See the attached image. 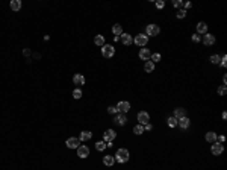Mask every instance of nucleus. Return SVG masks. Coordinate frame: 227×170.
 Masks as SVG:
<instances>
[{
    "instance_id": "39",
    "label": "nucleus",
    "mask_w": 227,
    "mask_h": 170,
    "mask_svg": "<svg viewBox=\"0 0 227 170\" xmlns=\"http://www.w3.org/2000/svg\"><path fill=\"white\" fill-rule=\"evenodd\" d=\"M191 6H192L191 2H183V8H185V11H186V9H189Z\"/></svg>"
},
{
    "instance_id": "10",
    "label": "nucleus",
    "mask_w": 227,
    "mask_h": 170,
    "mask_svg": "<svg viewBox=\"0 0 227 170\" xmlns=\"http://www.w3.org/2000/svg\"><path fill=\"white\" fill-rule=\"evenodd\" d=\"M115 137H117V132H115L114 129H107V131H105V134H103V141H105V143H109V141H112Z\"/></svg>"
},
{
    "instance_id": "7",
    "label": "nucleus",
    "mask_w": 227,
    "mask_h": 170,
    "mask_svg": "<svg viewBox=\"0 0 227 170\" xmlns=\"http://www.w3.org/2000/svg\"><path fill=\"white\" fill-rule=\"evenodd\" d=\"M129 110H130V103H129V102L121 100V102H118V103H117V111H118V113L126 114Z\"/></svg>"
},
{
    "instance_id": "29",
    "label": "nucleus",
    "mask_w": 227,
    "mask_h": 170,
    "mask_svg": "<svg viewBox=\"0 0 227 170\" xmlns=\"http://www.w3.org/2000/svg\"><path fill=\"white\" fill-rule=\"evenodd\" d=\"M160 53H152V56H150V61L153 62V64H156V62H159L160 61Z\"/></svg>"
},
{
    "instance_id": "35",
    "label": "nucleus",
    "mask_w": 227,
    "mask_h": 170,
    "mask_svg": "<svg viewBox=\"0 0 227 170\" xmlns=\"http://www.w3.org/2000/svg\"><path fill=\"white\" fill-rule=\"evenodd\" d=\"M173 6L174 8H183V2L182 0H174L173 2Z\"/></svg>"
},
{
    "instance_id": "12",
    "label": "nucleus",
    "mask_w": 227,
    "mask_h": 170,
    "mask_svg": "<svg viewBox=\"0 0 227 170\" xmlns=\"http://www.w3.org/2000/svg\"><path fill=\"white\" fill-rule=\"evenodd\" d=\"M189 125H191V120H189L188 117H182V118L177 120V126H180L182 129H188Z\"/></svg>"
},
{
    "instance_id": "24",
    "label": "nucleus",
    "mask_w": 227,
    "mask_h": 170,
    "mask_svg": "<svg viewBox=\"0 0 227 170\" xmlns=\"http://www.w3.org/2000/svg\"><path fill=\"white\" fill-rule=\"evenodd\" d=\"M94 44L103 47V46H105V37H103V35H95V37H94Z\"/></svg>"
},
{
    "instance_id": "21",
    "label": "nucleus",
    "mask_w": 227,
    "mask_h": 170,
    "mask_svg": "<svg viewBox=\"0 0 227 170\" xmlns=\"http://www.w3.org/2000/svg\"><path fill=\"white\" fill-rule=\"evenodd\" d=\"M173 117H176L177 120L179 118H182V117H186V110H183V108H176L174 110V115Z\"/></svg>"
},
{
    "instance_id": "4",
    "label": "nucleus",
    "mask_w": 227,
    "mask_h": 170,
    "mask_svg": "<svg viewBox=\"0 0 227 170\" xmlns=\"http://www.w3.org/2000/svg\"><path fill=\"white\" fill-rule=\"evenodd\" d=\"M210 152H212V155L220 156V155L224 152V144H223V143H218V141L212 143V146H210Z\"/></svg>"
},
{
    "instance_id": "2",
    "label": "nucleus",
    "mask_w": 227,
    "mask_h": 170,
    "mask_svg": "<svg viewBox=\"0 0 227 170\" xmlns=\"http://www.w3.org/2000/svg\"><path fill=\"white\" fill-rule=\"evenodd\" d=\"M159 32H160V27L157 24H153V23L147 24V27H145V35L147 37H157Z\"/></svg>"
},
{
    "instance_id": "22",
    "label": "nucleus",
    "mask_w": 227,
    "mask_h": 170,
    "mask_svg": "<svg viewBox=\"0 0 227 170\" xmlns=\"http://www.w3.org/2000/svg\"><path fill=\"white\" fill-rule=\"evenodd\" d=\"M144 70H145V73H152L153 70H155V64L148 59V61H145V64H144Z\"/></svg>"
},
{
    "instance_id": "40",
    "label": "nucleus",
    "mask_w": 227,
    "mask_h": 170,
    "mask_svg": "<svg viewBox=\"0 0 227 170\" xmlns=\"http://www.w3.org/2000/svg\"><path fill=\"white\" fill-rule=\"evenodd\" d=\"M153 129V126L150 125V123H147V125H144V131H152Z\"/></svg>"
},
{
    "instance_id": "9",
    "label": "nucleus",
    "mask_w": 227,
    "mask_h": 170,
    "mask_svg": "<svg viewBox=\"0 0 227 170\" xmlns=\"http://www.w3.org/2000/svg\"><path fill=\"white\" fill-rule=\"evenodd\" d=\"M88 155H89V147L85 144H80L77 147V156L79 158H88Z\"/></svg>"
},
{
    "instance_id": "28",
    "label": "nucleus",
    "mask_w": 227,
    "mask_h": 170,
    "mask_svg": "<svg viewBox=\"0 0 227 170\" xmlns=\"http://www.w3.org/2000/svg\"><path fill=\"white\" fill-rule=\"evenodd\" d=\"M95 149H97L99 152L105 151V149H106V143H105V141H97V143H95Z\"/></svg>"
},
{
    "instance_id": "17",
    "label": "nucleus",
    "mask_w": 227,
    "mask_h": 170,
    "mask_svg": "<svg viewBox=\"0 0 227 170\" xmlns=\"http://www.w3.org/2000/svg\"><path fill=\"white\" fill-rule=\"evenodd\" d=\"M9 6H11V9L14 11V12H17L21 9V6H23V3H21V0H12L11 3H9Z\"/></svg>"
},
{
    "instance_id": "23",
    "label": "nucleus",
    "mask_w": 227,
    "mask_h": 170,
    "mask_svg": "<svg viewBox=\"0 0 227 170\" xmlns=\"http://www.w3.org/2000/svg\"><path fill=\"white\" fill-rule=\"evenodd\" d=\"M91 137H92V134L89 132V131H82L80 135H79V140H80V141H88Z\"/></svg>"
},
{
    "instance_id": "34",
    "label": "nucleus",
    "mask_w": 227,
    "mask_h": 170,
    "mask_svg": "<svg viewBox=\"0 0 227 170\" xmlns=\"http://www.w3.org/2000/svg\"><path fill=\"white\" fill-rule=\"evenodd\" d=\"M156 8H157V9H164V8H165V2H164V0H157V2H156Z\"/></svg>"
},
{
    "instance_id": "19",
    "label": "nucleus",
    "mask_w": 227,
    "mask_h": 170,
    "mask_svg": "<svg viewBox=\"0 0 227 170\" xmlns=\"http://www.w3.org/2000/svg\"><path fill=\"white\" fill-rule=\"evenodd\" d=\"M205 138H206V141L208 143H215L217 140H218V134H215V132H208L206 135H205Z\"/></svg>"
},
{
    "instance_id": "15",
    "label": "nucleus",
    "mask_w": 227,
    "mask_h": 170,
    "mask_svg": "<svg viewBox=\"0 0 227 170\" xmlns=\"http://www.w3.org/2000/svg\"><path fill=\"white\" fill-rule=\"evenodd\" d=\"M203 43H205V46H213L215 44V37L212 34H206L203 37Z\"/></svg>"
},
{
    "instance_id": "8",
    "label": "nucleus",
    "mask_w": 227,
    "mask_h": 170,
    "mask_svg": "<svg viewBox=\"0 0 227 170\" xmlns=\"http://www.w3.org/2000/svg\"><path fill=\"white\" fill-rule=\"evenodd\" d=\"M65 144H67L68 149H77V147L80 146V140L76 138V137H71V138H68V140L65 141Z\"/></svg>"
},
{
    "instance_id": "41",
    "label": "nucleus",
    "mask_w": 227,
    "mask_h": 170,
    "mask_svg": "<svg viewBox=\"0 0 227 170\" xmlns=\"http://www.w3.org/2000/svg\"><path fill=\"white\" fill-rule=\"evenodd\" d=\"M226 141V137H223V135H220V143H224Z\"/></svg>"
},
{
    "instance_id": "20",
    "label": "nucleus",
    "mask_w": 227,
    "mask_h": 170,
    "mask_svg": "<svg viewBox=\"0 0 227 170\" xmlns=\"http://www.w3.org/2000/svg\"><path fill=\"white\" fill-rule=\"evenodd\" d=\"M73 82H74L76 85H85V76L74 75V76H73Z\"/></svg>"
},
{
    "instance_id": "32",
    "label": "nucleus",
    "mask_w": 227,
    "mask_h": 170,
    "mask_svg": "<svg viewBox=\"0 0 227 170\" xmlns=\"http://www.w3.org/2000/svg\"><path fill=\"white\" fill-rule=\"evenodd\" d=\"M176 17H177V19H185V17H186V11H185V9H179L177 14H176Z\"/></svg>"
},
{
    "instance_id": "14",
    "label": "nucleus",
    "mask_w": 227,
    "mask_h": 170,
    "mask_svg": "<svg viewBox=\"0 0 227 170\" xmlns=\"http://www.w3.org/2000/svg\"><path fill=\"white\" fill-rule=\"evenodd\" d=\"M197 34H198V35H206V34H208V24H206L205 21H200V23L197 24Z\"/></svg>"
},
{
    "instance_id": "25",
    "label": "nucleus",
    "mask_w": 227,
    "mask_h": 170,
    "mask_svg": "<svg viewBox=\"0 0 227 170\" xmlns=\"http://www.w3.org/2000/svg\"><path fill=\"white\" fill-rule=\"evenodd\" d=\"M112 34H114L115 37H120V35L123 34L121 24H114V27H112Z\"/></svg>"
},
{
    "instance_id": "37",
    "label": "nucleus",
    "mask_w": 227,
    "mask_h": 170,
    "mask_svg": "<svg viewBox=\"0 0 227 170\" xmlns=\"http://www.w3.org/2000/svg\"><path fill=\"white\" fill-rule=\"evenodd\" d=\"M226 61H227V56H226V55H224V56H221V62H220V64H221V67H224V68L227 67V62H226Z\"/></svg>"
},
{
    "instance_id": "6",
    "label": "nucleus",
    "mask_w": 227,
    "mask_h": 170,
    "mask_svg": "<svg viewBox=\"0 0 227 170\" xmlns=\"http://www.w3.org/2000/svg\"><path fill=\"white\" fill-rule=\"evenodd\" d=\"M136 118H138V122H140V125H147V123H150V114L147 113V111H140L138 115H136Z\"/></svg>"
},
{
    "instance_id": "18",
    "label": "nucleus",
    "mask_w": 227,
    "mask_h": 170,
    "mask_svg": "<svg viewBox=\"0 0 227 170\" xmlns=\"http://www.w3.org/2000/svg\"><path fill=\"white\" fill-rule=\"evenodd\" d=\"M103 164L107 166V167L114 166V164H115V158H114L112 155H106V156H103Z\"/></svg>"
},
{
    "instance_id": "31",
    "label": "nucleus",
    "mask_w": 227,
    "mask_h": 170,
    "mask_svg": "<svg viewBox=\"0 0 227 170\" xmlns=\"http://www.w3.org/2000/svg\"><path fill=\"white\" fill-rule=\"evenodd\" d=\"M73 97H74V99H80V97H82V90H80V88L73 90Z\"/></svg>"
},
{
    "instance_id": "36",
    "label": "nucleus",
    "mask_w": 227,
    "mask_h": 170,
    "mask_svg": "<svg viewBox=\"0 0 227 170\" xmlns=\"http://www.w3.org/2000/svg\"><path fill=\"white\" fill-rule=\"evenodd\" d=\"M107 113H109V114H118V111H117V106H109V108H107Z\"/></svg>"
},
{
    "instance_id": "38",
    "label": "nucleus",
    "mask_w": 227,
    "mask_h": 170,
    "mask_svg": "<svg viewBox=\"0 0 227 170\" xmlns=\"http://www.w3.org/2000/svg\"><path fill=\"white\" fill-rule=\"evenodd\" d=\"M191 39L194 41V43H198V41H200L201 38H200V35H198V34H194V35L191 37Z\"/></svg>"
},
{
    "instance_id": "27",
    "label": "nucleus",
    "mask_w": 227,
    "mask_h": 170,
    "mask_svg": "<svg viewBox=\"0 0 227 170\" xmlns=\"http://www.w3.org/2000/svg\"><path fill=\"white\" fill-rule=\"evenodd\" d=\"M167 123H168L170 128H176V126H177V118H176V117H168Z\"/></svg>"
},
{
    "instance_id": "3",
    "label": "nucleus",
    "mask_w": 227,
    "mask_h": 170,
    "mask_svg": "<svg viewBox=\"0 0 227 170\" xmlns=\"http://www.w3.org/2000/svg\"><path fill=\"white\" fill-rule=\"evenodd\" d=\"M133 43L138 46V47H145L147 43H148V37L145 34H138L136 37L133 38Z\"/></svg>"
},
{
    "instance_id": "5",
    "label": "nucleus",
    "mask_w": 227,
    "mask_h": 170,
    "mask_svg": "<svg viewBox=\"0 0 227 170\" xmlns=\"http://www.w3.org/2000/svg\"><path fill=\"white\" fill-rule=\"evenodd\" d=\"M102 55L105 58H112L114 55H115V47L114 46H111V44H105L103 47H102Z\"/></svg>"
},
{
    "instance_id": "26",
    "label": "nucleus",
    "mask_w": 227,
    "mask_h": 170,
    "mask_svg": "<svg viewBox=\"0 0 227 170\" xmlns=\"http://www.w3.org/2000/svg\"><path fill=\"white\" fill-rule=\"evenodd\" d=\"M133 132L136 134V135H142V134L145 132V131H144V126H142V125H140V123H138V125H136V126H133Z\"/></svg>"
},
{
    "instance_id": "13",
    "label": "nucleus",
    "mask_w": 227,
    "mask_h": 170,
    "mask_svg": "<svg viewBox=\"0 0 227 170\" xmlns=\"http://www.w3.org/2000/svg\"><path fill=\"white\" fill-rule=\"evenodd\" d=\"M114 122H115L117 125H120V126H124V125H126V122H127V117H126V114L118 113L115 117H114Z\"/></svg>"
},
{
    "instance_id": "42",
    "label": "nucleus",
    "mask_w": 227,
    "mask_h": 170,
    "mask_svg": "<svg viewBox=\"0 0 227 170\" xmlns=\"http://www.w3.org/2000/svg\"><path fill=\"white\" fill-rule=\"evenodd\" d=\"M221 117H223V120H226V118H227V113H226V111L223 113V115H221Z\"/></svg>"
},
{
    "instance_id": "16",
    "label": "nucleus",
    "mask_w": 227,
    "mask_h": 170,
    "mask_svg": "<svg viewBox=\"0 0 227 170\" xmlns=\"http://www.w3.org/2000/svg\"><path fill=\"white\" fill-rule=\"evenodd\" d=\"M138 56L142 59V61H148L150 59V56H152V52L148 50V49H141L140 50V55Z\"/></svg>"
},
{
    "instance_id": "30",
    "label": "nucleus",
    "mask_w": 227,
    "mask_h": 170,
    "mask_svg": "<svg viewBox=\"0 0 227 170\" xmlns=\"http://www.w3.org/2000/svg\"><path fill=\"white\" fill-rule=\"evenodd\" d=\"M209 59H210L212 64H220V62H221V56H220V55H212Z\"/></svg>"
},
{
    "instance_id": "33",
    "label": "nucleus",
    "mask_w": 227,
    "mask_h": 170,
    "mask_svg": "<svg viewBox=\"0 0 227 170\" xmlns=\"http://www.w3.org/2000/svg\"><path fill=\"white\" fill-rule=\"evenodd\" d=\"M226 93H227L226 85H221V87L218 88V94H220V96H226Z\"/></svg>"
},
{
    "instance_id": "11",
    "label": "nucleus",
    "mask_w": 227,
    "mask_h": 170,
    "mask_svg": "<svg viewBox=\"0 0 227 170\" xmlns=\"http://www.w3.org/2000/svg\"><path fill=\"white\" fill-rule=\"evenodd\" d=\"M120 37H121V38H120V41H121L124 46H130V44L133 43V37H132L130 34H124V32H123Z\"/></svg>"
},
{
    "instance_id": "1",
    "label": "nucleus",
    "mask_w": 227,
    "mask_h": 170,
    "mask_svg": "<svg viewBox=\"0 0 227 170\" xmlns=\"http://www.w3.org/2000/svg\"><path fill=\"white\" fill-rule=\"evenodd\" d=\"M114 158H115V161H117V163L124 164V163H127V161H129V158H130V153H129V151H127V149H118Z\"/></svg>"
}]
</instances>
